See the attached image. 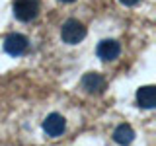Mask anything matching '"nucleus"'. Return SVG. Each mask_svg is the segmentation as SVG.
I'll list each match as a JSON object with an SVG mask.
<instances>
[{
  "mask_svg": "<svg viewBox=\"0 0 156 146\" xmlns=\"http://www.w3.org/2000/svg\"><path fill=\"white\" fill-rule=\"evenodd\" d=\"M61 37L68 45H76L86 37V27L78 19H66L61 27Z\"/></svg>",
  "mask_w": 156,
  "mask_h": 146,
  "instance_id": "1",
  "label": "nucleus"
},
{
  "mask_svg": "<svg viewBox=\"0 0 156 146\" xmlns=\"http://www.w3.org/2000/svg\"><path fill=\"white\" fill-rule=\"evenodd\" d=\"M12 10L20 22H31L39 14V2L37 0H16Z\"/></svg>",
  "mask_w": 156,
  "mask_h": 146,
  "instance_id": "2",
  "label": "nucleus"
},
{
  "mask_svg": "<svg viewBox=\"0 0 156 146\" xmlns=\"http://www.w3.org/2000/svg\"><path fill=\"white\" fill-rule=\"evenodd\" d=\"M29 43H27V37L22 35V33H10V35L4 39V49H6L8 55L12 57H20L27 51Z\"/></svg>",
  "mask_w": 156,
  "mask_h": 146,
  "instance_id": "3",
  "label": "nucleus"
},
{
  "mask_svg": "<svg viewBox=\"0 0 156 146\" xmlns=\"http://www.w3.org/2000/svg\"><path fill=\"white\" fill-rule=\"evenodd\" d=\"M66 129V121L62 115L58 113H51L47 115V119L43 121V130L49 134V136H61Z\"/></svg>",
  "mask_w": 156,
  "mask_h": 146,
  "instance_id": "4",
  "label": "nucleus"
},
{
  "mask_svg": "<svg viewBox=\"0 0 156 146\" xmlns=\"http://www.w3.org/2000/svg\"><path fill=\"white\" fill-rule=\"evenodd\" d=\"M121 53V45L115 39H104V41L98 45V57L101 61H115Z\"/></svg>",
  "mask_w": 156,
  "mask_h": 146,
  "instance_id": "5",
  "label": "nucleus"
},
{
  "mask_svg": "<svg viewBox=\"0 0 156 146\" xmlns=\"http://www.w3.org/2000/svg\"><path fill=\"white\" fill-rule=\"evenodd\" d=\"M82 88H84L88 94H101L105 90V80L98 72H88L82 78Z\"/></svg>",
  "mask_w": 156,
  "mask_h": 146,
  "instance_id": "6",
  "label": "nucleus"
},
{
  "mask_svg": "<svg viewBox=\"0 0 156 146\" xmlns=\"http://www.w3.org/2000/svg\"><path fill=\"white\" fill-rule=\"evenodd\" d=\"M136 101L144 109H152L156 107V88L154 86H143L136 92Z\"/></svg>",
  "mask_w": 156,
  "mask_h": 146,
  "instance_id": "7",
  "label": "nucleus"
},
{
  "mask_svg": "<svg viewBox=\"0 0 156 146\" xmlns=\"http://www.w3.org/2000/svg\"><path fill=\"white\" fill-rule=\"evenodd\" d=\"M135 138V130L131 129V125H119L113 130V140L121 146H129Z\"/></svg>",
  "mask_w": 156,
  "mask_h": 146,
  "instance_id": "8",
  "label": "nucleus"
},
{
  "mask_svg": "<svg viewBox=\"0 0 156 146\" xmlns=\"http://www.w3.org/2000/svg\"><path fill=\"white\" fill-rule=\"evenodd\" d=\"M121 4H125V6H133V4H136L139 0H119Z\"/></svg>",
  "mask_w": 156,
  "mask_h": 146,
  "instance_id": "9",
  "label": "nucleus"
},
{
  "mask_svg": "<svg viewBox=\"0 0 156 146\" xmlns=\"http://www.w3.org/2000/svg\"><path fill=\"white\" fill-rule=\"evenodd\" d=\"M61 2H74V0H61Z\"/></svg>",
  "mask_w": 156,
  "mask_h": 146,
  "instance_id": "10",
  "label": "nucleus"
}]
</instances>
